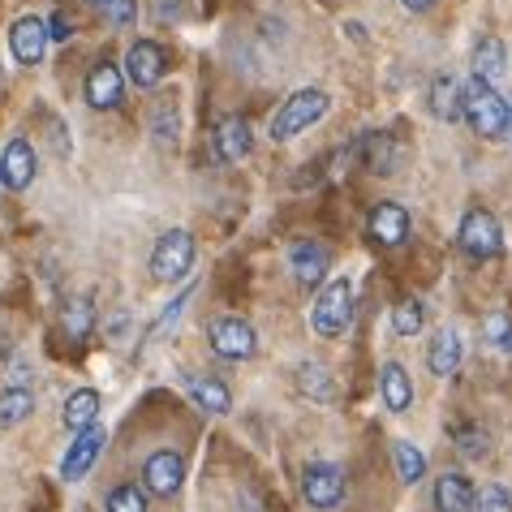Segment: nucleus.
<instances>
[{
    "label": "nucleus",
    "instance_id": "f257e3e1",
    "mask_svg": "<svg viewBox=\"0 0 512 512\" xmlns=\"http://www.w3.org/2000/svg\"><path fill=\"white\" fill-rule=\"evenodd\" d=\"M332 108V95L323 87H302L293 91L284 104L272 112V121H267V138L272 142H289L297 134H306L315 121H323V112Z\"/></svg>",
    "mask_w": 512,
    "mask_h": 512
},
{
    "label": "nucleus",
    "instance_id": "f03ea898",
    "mask_svg": "<svg viewBox=\"0 0 512 512\" xmlns=\"http://www.w3.org/2000/svg\"><path fill=\"white\" fill-rule=\"evenodd\" d=\"M508 104H504V95L487 87V82H478V78H469L465 87H461V117L469 121V130H474L478 138H504L508 130Z\"/></svg>",
    "mask_w": 512,
    "mask_h": 512
},
{
    "label": "nucleus",
    "instance_id": "7ed1b4c3",
    "mask_svg": "<svg viewBox=\"0 0 512 512\" xmlns=\"http://www.w3.org/2000/svg\"><path fill=\"white\" fill-rule=\"evenodd\" d=\"M194 233L190 229H168L160 241H155V250H151V276L160 280V284H177V280H186L194 272Z\"/></svg>",
    "mask_w": 512,
    "mask_h": 512
},
{
    "label": "nucleus",
    "instance_id": "20e7f679",
    "mask_svg": "<svg viewBox=\"0 0 512 512\" xmlns=\"http://www.w3.org/2000/svg\"><path fill=\"white\" fill-rule=\"evenodd\" d=\"M457 241H461V250H465L474 263H487V259H500V250H504V229H500V220H495V211L469 207L465 216H461Z\"/></svg>",
    "mask_w": 512,
    "mask_h": 512
},
{
    "label": "nucleus",
    "instance_id": "39448f33",
    "mask_svg": "<svg viewBox=\"0 0 512 512\" xmlns=\"http://www.w3.org/2000/svg\"><path fill=\"white\" fill-rule=\"evenodd\" d=\"M310 323H315L319 336H345L353 323V280L340 276L332 284H323L315 310H310Z\"/></svg>",
    "mask_w": 512,
    "mask_h": 512
},
{
    "label": "nucleus",
    "instance_id": "423d86ee",
    "mask_svg": "<svg viewBox=\"0 0 512 512\" xmlns=\"http://www.w3.org/2000/svg\"><path fill=\"white\" fill-rule=\"evenodd\" d=\"M207 340H211V353L224 362H246L259 353V332L241 319V315H224V319H211L207 327Z\"/></svg>",
    "mask_w": 512,
    "mask_h": 512
},
{
    "label": "nucleus",
    "instance_id": "0eeeda50",
    "mask_svg": "<svg viewBox=\"0 0 512 512\" xmlns=\"http://www.w3.org/2000/svg\"><path fill=\"white\" fill-rule=\"evenodd\" d=\"M345 491H349V482H345V469H340V465L315 461V465L302 469V495H306L310 508L332 512V508L345 504Z\"/></svg>",
    "mask_w": 512,
    "mask_h": 512
},
{
    "label": "nucleus",
    "instance_id": "6e6552de",
    "mask_svg": "<svg viewBox=\"0 0 512 512\" xmlns=\"http://www.w3.org/2000/svg\"><path fill=\"white\" fill-rule=\"evenodd\" d=\"M186 482V457L173 448H160L142 461V491L147 495H160V500H173Z\"/></svg>",
    "mask_w": 512,
    "mask_h": 512
},
{
    "label": "nucleus",
    "instance_id": "1a4fd4ad",
    "mask_svg": "<svg viewBox=\"0 0 512 512\" xmlns=\"http://www.w3.org/2000/svg\"><path fill=\"white\" fill-rule=\"evenodd\" d=\"M164 74H168V52L155 44V39H138V44H130V52H125V78H130L138 91L160 87Z\"/></svg>",
    "mask_w": 512,
    "mask_h": 512
},
{
    "label": "nucleus",
    "instance_id": "9d476101",
    "mask_svg": "<svg viewBox=\"0 0 512 512\" xmlns=\"http://www.w3.org/2000/svg\"><path fill=\"white\" fill-rule=\"evenodd\" d=\"M104 444H108V431L104 426H91V431H82V435H74V444H69V452L61 457V478L65 482H82L95 469V461H99V452H104Z\"/></svg>",
    "mask_w": 512,
    "mask_h": 512
},
{
    "label": "nucleus",
    "instance_id": "9b49d317",
    "mask_svg": "<svg viewBox=\"0 0 512 512\" xmlns=\"http://www.w3.org/2000/svg\"><path fill=\"white\" fill-rule=\"evenodd\" d=\"M82 91H87V104L91 108L112 112V108H121V99H125V74L112 61H95L87 69V82H82Z\"/></svg>",
    "mask_w": 512,
    "mask_h": 512
},
{
    "label": "nucleus",
    "instance_id": "f8f14e48",
    "mask_svg": "<svg viewBox=\"0 0 512 512\" xmlns=\"http://www.w3.org/2000/svg\"><path fill=\"white\" fill-rule=\"evenodd\" d=\"M327 267H332V254H327V246H319V241L302 237L289 246V272L302 289H319L327 280Z\"/></svg>",
    "mask_w": 512,
    "mask_h": 512
},
{
    "label": "nucleus",
    "instance_id": "ddd939ff",
    "mask_svg": "<svg viewBox=\"0 0 512 512\" xmlns=\"http://www.w3.org/2000/svg\"><path fill=\"white\" fill-rule=\"evenodd\" d=\"M35 168H39V160H35L31 142H26V138H9L5 151H0V186L13 190V194H22L35 181Z\"/></svg>",
    "mask_w": 512,
    "mask_h": 512
},
{
    "label": "nucleus",
    "instance_id": "4468645a",
    "mask_svg": "<svg viewBox=\"0 0 512 512\" xmlns=\"http://www.w3.org/2000/svg\"><path fill=\"white\" fill-rule=\"evenodd\" d=\"M366 237L383 250H396L409 237V211L401 203H375L366 216Z\"/></svg>",
    "mask_w": 512,
    "mask_h": 512
},
{
    "label": "nucleus",
    "instance_id": "2eb2a0df",
    "mask_svg": "<svg viewBox=\"0 0 512 512\" xmlns=\"http://www.w3.org/2000/svg\"><path fill=\"white\" fill-rule=\"evenodd\" d=\"M353 155H362V164L371 168L375 177H392L396 168H401V142H396L392 134H362L358 142H353Z\"/></svg>",
    "mask_w": 512,
    "mask_h": 512
},
{
    "label": "nucleus",
    "instance_id": "dca6fc26",
    "mask_svg": "<svg viewBox=\"0 0 512 512\" xmlns=\"http://www.w3.org/2000/svg\"><path fill=\"white\" fill-rule=\"evenodd\" d=\"M181 388L190 392V401L203 409V414H216V418H224L233 409V392H229V383H220L216 375H194V371H186L181 375Z\"/></svg>",
    "mask_w": 512,
    "mask_h": 512
},
{
    "label": "nucleus",
    "instance_id": "f3484780",
    "mask_svg": "<svg viewBox=\"0 0 512 512\" xmlns=\"http://www.w3.org/2000/svg\"><path fill=\"white\" fill-rule=\"evenodd\" d=\"M48 22L44 18H18L9 26V48L13 56H18L22 65H39L44 61V52H48Z\"/></svg>",
    "mask_w": 512,
    "mask_h": 512
},
{
    "label": "nucleus",
    "instance_id": "a211bd4d",
    "mask_svg": "<svg viewBox=\"0 0 512 512\" xmlns=\"http://www.w3.org/2000/svg\"><path fill=\"white\" fill-rule=\"evenodd\" d=\"M461 362H465V340H461L457 327H444V332H435L431 349H426V366H431V375L448 379V375L461 371Z\"/></svg>",
    "mask_w": 512,
    "mask_h": 512
},
{
    "label": "nucleus",
    "instance_id": "6ab92c4d",
    "mask_svg": "<svg viewBox=\"0 0 512 512\" xmlns=\"http://www.w3.org/2000/svg\"><path fill=\"white\" fill-rule=\"evenodd\" d=\"M250 151H254V134H250L246 117H224L216 125V155H220V164H241Z\"/></svg>",
    "mask_w": 512,
    "mask_h": 512
},
{
    "label": "nucleus",
    "instance_id": "aec40b11",
    "mask_svg": "<svg viewBox=\"0 0 512 512\" xmlns=\"http://www.w3.org/2000/svg\"><path fill=\"white\" fill-rule=\"evenodd\" d=\"M379 396H383V409H392V414H409V405H414V379L405 375L401 362H383L379 366Z\"/></svg>",
    "mask_w": 512,
    "mask_h": 512
},
{
    "label": "nucleus",
    "instance_id": "412c9836",
    "mask_svg": "<svg viewBox=\"0 0 512 512\" xmlns=\"http://www.w3.org/2000/svg\"><path fill=\"white\" fill-rule=\"evenodd\" d=\"M474 482L461 469H448L444 478H435V512H474Z\"/></svg>",
    "mask_w": 512,
    "mask_h": 512
},
{
    "label": "nucleus",
    "instance_id": "4be33fe9",
    "mask_svg": "<svg viewBox=\"0 0 512 512\" xmlns=\"http://www.w3.org/2000/svg\"><path fill=\"white\" fill-rule=\"evenodd\" d=\"M431 117L435 121H461V82L452 78V74H435L431 78Z\"/></svg>",
    "mask_w": 512,
    "mask_h": 512
},
{
    "label": "nucleus",
    "instance_id": "5701e85b",
    "mask_svg": "<svg viewBox=\"0 0 512 512\" xmlns=\"http://www.w3.org/2000/svg\"><path fill=\"white\" fill-rule=\"evenodd\" d=\"M504 69H508V44L504 39H495V35H487L474 48V78L487 82V87H495V78H504Z\"/></svg>",
    "mask_w": 512,
    "mask_h": 512
},
{
    "label": "nucleus",
    "instance_id": "b1692460",
    "mask_svg": "<svg viewBox=\"0 0 512 512\" xmlns=\"http://www.w3.org/2000/svg\"><path fill=\"white\" fill-rule=\"evenodd\" d=\"M99 409H104V401H99V392L95 388H78L74 396L65 401V426L74 435H82V431H91V426L99 422Z\"/></svg>",
    "mask_w": 512,
    "mask_h": 512
},
{
    "label": "nucleus",
    "instance_id": "393cba45",
    "mask_svg": "<svg viewBox=\"0 0 512 512\" xmlns=\"http://www.w3.org/2000/svg\"><path fill=\"white\" fill-rule=\"evenodd\" d=\"M293 379H297V392L310 396V401H332L336 396V379L323 362H297Z\"/></svg>",
    "mask_w": 512,
    "mask_h": 512
},
{
    "label": "nucleus",
    "instance_id": "a878e982",
    "mask_svg": "<svg viewBox=\"0 0 512 512\" xmlns=\"http://www.w3.org/2000/svg\"><path fill=\"white\" fill-rule=\"evenodd\" d=\"M392 461H396V478H401L405 487H418V482L426 478V452L414 444V439H396Z\"/></svg>",
    "mask_w": 512,
    "mask_h": 512
},
{
    "label": "nucleus",
    "instance_id": "bb28decb",
    "mask_svg": "<svg viewBox=\"0 0 512 512\" xmlns=\"http://www.w3.org/2000/svg\"><path fill=\"white\" fill-rule=\"evenodd\" d=\"M35 414V392L31 388H5L0 392V431H13L18 422Z\"/></svg>",
    "mask_w": 512,
    "mask_h": 512
},
{
    "label": "nucleus",
    "instance_id": "cd10ccee",
    "mask_svg": "<svg viewBox=\"0 0 512 512\" xmlns=\"http://www.w3.org/2000/svg\"><path fill=\"white\" fill-rule=\"evenodd\" d=\"M452 444H457L465 461H482L491 452V435L478 422H452Z\"/></svg>",
    "mask_w": 512,
    "mask_h": 512
},
{
    "label": "nucleus",
    "instance_id": "c85d7f7f",
    "mask_svg": "<svg viewBox=\"0 0 512 512\" xmlns=\"http://www.w3.org/2000/svg\"><path fill=\"white\" fill-rule=\"evenodd\" d=\"M91 327H95V306H91V297H74V302L65 306V332H69V340H87Z\"/></svg>",
    "mask_w": 512,
    "mask_h": 512
},
{
    "label": "nucleus",
    "instance_id": "c756f323",
    "mask_svg": "<svg viewBox=\"0 0 512 512\" xmlns=\"http://www.w3.org/2000/svg\"><path fill=\"white\" fill-rule=\"evenodd\" d=\"M104 512H147V491L138 482H121V487L108 491Z\"/></svg>",
    "mask_w": 512,
    "mask_h": 512
},
{
    "label": "nucleus",
    "instance_id": "7c9ffc66",
    "mask_svg": "<svg viewBox=\"0 0 512 512\" xmlns=\"http://www.w3.org/2000/svg\"><path fill=\"white\" fill-rule=\"evenodd\" d=\"M422 323H426V310H422V302H414V297H405V302L392 306V332L396 336H418Z\"/></svg>",
    "mask_w": 512,
    "mask_h": 512
},
{
    "label": "nucleus",
    "instance_id": "2f4dec72",
    "mask_svg": "<svg viewBox=\"0 0 512 512\" xmlns=\"http://www.w3.org/2000/svg\"><path fill=\"white\" fill-rule=\"evenodd\" d=\"M474 512H512L508 487H500V482H487V487L474 495Z\"/></svg>",
    "mask_w": 512,
    "mask_h": 512
},
{
    "label": "nucleus",
    "instance_id": "473e14b6",
    "mask_svg": "<svg viewBox=\"0 0 512 512\" xmlns=\"http://www.w3.org/2000/svg\"><path fill=\"white\" fill-rule=\"evenodd\" d=\"M104 18H108V26H130L134 18H138V0H108L104 5Z\"/></svg>",
    "mask_w": 512,
    "mask_h": 512
},
{
    "label": "nucleus",
    "instance_id": "72a5a7b5",
    "mask_svg": "<svg viewBox=\"0 0 512 512\" xmlns=\"http://www.w3.org/2000/svg\"><path fill=\"white\" fill-rule=\"evenodd\" d=\"M155 138L164 142H177V108L173 104H160V117H155Z\"/></svg>",
    "mask_w": 512,
    "mask_h": 512
},
{
    "label": "nucleus",
    "instance_id": "f704fd0d",
    "mask_svg": "<svg viewBox=\"0 0 512 512\" xmlns=\"http://www.w3.org/2000/svg\"><path fill=\"white\" fill-rule=\"evenodd\" d=\"M487 336H491L504 353H512V319H508V315H491V319H487Z\"/></svg>",
    "mask_w": 512,
    "mask_h": 512
},
{
    "label": "nucleus",
    "instance_id": "c9c22d12",
    "mask_svg": "<svg viewBox=\"0 0 512 512\" xmlns=\"http://www.w3.org/2000/svg\"><path fill=\"white\" fill-rule=\"evenodd\" d=\"M48 39L52 44H69V39H74V22H69L65 13H52L48 18Z\"/></svg>",
    "mask_w": 512,
    "mask_h": 512
},
{
    "label": "nucleus",
    "instance_id": "e433bc0d",
    "mask_svg": "<svg viewBox=\"0 0 512 512\" xmlns=\"http://www.w3.org/2000/svg\"><path fill=\"white\" fill-rule=\"evenodd\" d=\"M190 297H194V289H186V293H181V297H177V302H173V306H168V310H164V315H160V319H155V327H151V332H164V327H168V323H173V319L181 315V306H186V302H190Z\"/></svg>",
    "mask_w": 512,
    "mask_h": 512
},
{
    "label": "nucleus",
    "instance_id": "4c0bfd02",
    "mask_svg": "<svg viewBox=\"0 0 512 512\" xmlns=\"http://www.w3.org/2000/svg\"><path fill=\"white\" fill-rule=\"evenodd\" d=\"M431 5H435V0H401V9H409V13H426Z\"/></svg>",
    "mask_w": 512,
    "mask_h": 512
},
{
    "label": "nucleus",
    "instance_id": "58836bf2",
    "mask_svg": "<svg viewBox=\"0 0 512 512\" xmlns=\"http://www.w3.org/2000/svg\"><path fill=\"white\" fill-rule=\"evenodd\" d=\"M504 138H508V142H512V112H508V130H504Z\"/></svg>",
    "mask_w": 512,
    "mask_h": 512
},
{
    "label": "nucleus",
    "instance_id": "ea45409f",
    "mask_svg": "<svg viewBox=\"0 0 512 512\" xmlns=\"http://www.w3.org/2000/svg\"><path fill=\"white\" fill-rule=\"evenodd\" d=\"M87 5H99V9H104V5H108V0H87Z\"/></svg>",
    "mask_w": 512,
    "mask_h": 512
}]
</instances>
